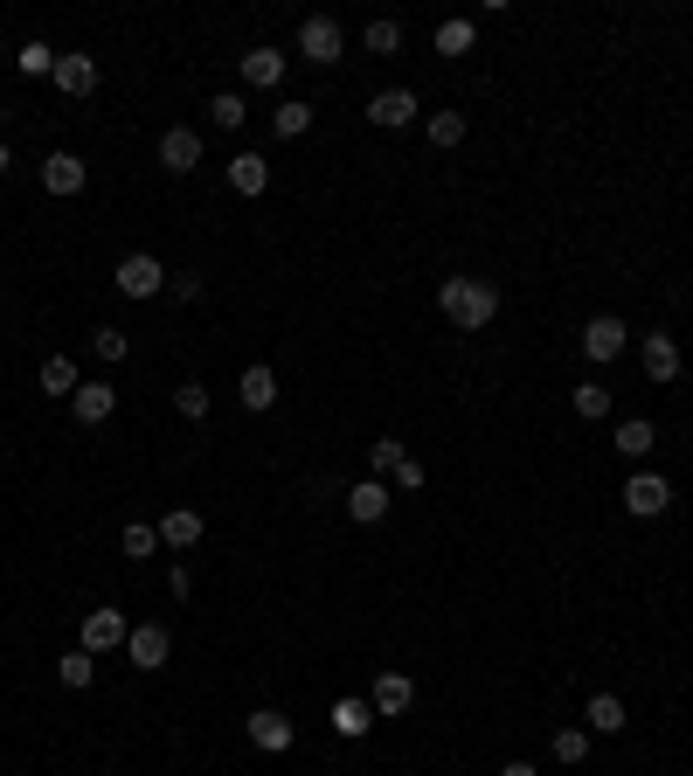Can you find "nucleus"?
<instances>
[{"instance_id": "1", "label": "nucleus", "mask_w": 693, "mask_h": 776, "mask_svg": "<svg viewBox=\"0 0 693 776\" xmlns=\"http://www.w3.org/2000/svg\"><path fill=\"white\" fill-rule=\"evenodd\" d=\"M437 306H444V319H451L458 333H479V327H493V319H499V292L485 285V278H444Z\"/></svg>"}, {"instance_id": "2", "label": "nucleus", "mask_w": 693, "mask_h": 776, "mask_svg": "<svg viewBox=\"0 0 693 776\" xmlns=\"http://www.w3.org/2000/svg\"><path fill=\"white\" fill-rule=\"evenodd\" d=\"M341 49H347V35H341V22H333V14H312V22L298 28V56H306V63L333 70V63H341Z\"/></svg>"}, {"instance_id": "3", "label": "nucleus", "mask_w": 693, "mask_h": 776, "mask_svg": "<svg viewBox=\"0 0 693 776\" xmlns=\"http://www.w3.org/2000/svg\"><path fill=\"white\" fill-rule=\"evenodd\" d=\"M166 652H174V631H166V624H133V638H125V658H133L139 673H160Z\"/></svg>"}, {"instance_id": "4", "label": "nucleus", "mask_w": 693, "mask_h": 776, "mask_svg": "<svg viewBox=\"0 0 693 776\" xmlns=\"http://www.w3.org/2000/svg\"><path fill=\"white\" fill-rule=\"evenodd\" d=\"M672 506V485L659 479V471H639V479H624V514H639V520H659Z\"/></svg>"}, {"instance_id": "5", "label": "nucleus", "mask_w": 693, "mask_h": 776, "mask_svg": "<svg viewBox=\"0 0 693 776\" xmlns=\"http://www.w3.org/2000/svg\"><path fill=\"white\" fill-rule=\"evenodd\" d=\"M125 638H133V624H125V611H84V652H125Z\"/></svg>"}, {"instance_id": "6", "label": "nucleus", "mask_w": 693, "mask_h": 776, "mask_svg": "<svg viewBox=\"0 0 693 776\" xmlns=\"http://www.w3.org/2000/svg\"><path fill=\"white\" fill-rule=\"evenodd\" d=\"M119 292H125V298H160V292H166V271H160V257L133 250V257L119 263Z\"/></svg>"}, {"instance_id": "7", "label": "nucleus", "mask_w": 693, "mask_h": 776, "mask_svg": "<svg viewBox=\"0 0 693 776\" xmlns=\"http://www.w3.org/2000/svg\"><path fill=\"white\" fill-rule=\"evenodd\" d=\"M374 714H382V722H396V714H409L417 707V679L409 673H374Z\"/></svg>"}, {"instance_id": "8", "label": "nucleus", "mask_w": 693, "mask_h": 776, "mask_svg": "<svg viewBox=\"0 0 693 776\" xmlns=\"http://www.w3.org/2000/svg\"><path fill=\"white\" fill-rule=\"evenodd\" d=\"M639 368L652 374V382H680V340H672V333H645L639 340Z\"/></svg>"}, {"instance_id": "9", "label": "nucleus", "mask_w": 693, "mask_h": 776, "mask_svg": "<svg viewBox=\"0 0 693 776\" xmlns=\"http://www.w3.org/2000/svg\"><path fill=\"white\" fill-rule=\"evenodd\" d=\"M417 90H374V98H368V119L374 125H382V132H403L409 119H417Z\"/></svg>"}, {"instance_id": "10", "label": "nucleus", "mask_w": 693, "mask_h": 776, "mask_svg": "<svg viewBox=\"0 0 693 776\" xmlns=\"http://www.w3.org/2000/svg\"><path fill=\"white\" fill-rule=\"evenodd\" d=\"M160 167H166V174H195V167H201V132H187V125L160 132Z\"/></svg>"}, {"instance_id": "11", "label": "nucleus", "mask_w": 693, "mask_h": 776, "mask_svg": "<svg viewBox=\"0 0 693 776\" xmlns=\"http://www.w3.org/2000/svg\"><path fill=\"white\" fill-rule=\"evenodd\" d=\"M583 354H590V361H617V354H624V319L596 312L590 327H583Z\"/></svg>"}, {"instance_id": "12", "label": "nucleus", "mask_w": 693, "mask_h": 776, "mask_svg": "<svg viewBox=\"0 0 693 776\" xmlns=\"http://www.w3.org/2000/svg\"><path fill=\"white\" fill-rule=\"evenodd\" d=\"M55 90H63V98H90V90H98V63H90V56H55Z\"/></svg>"}, {"instance_id": "13", "label": "nucleus", "mask_w": 693, "mask_h": 776, "mask_svg": "<svg viewBox=\"0 0 693 776\" xmlns=\"http://www.w3.org/2000/svg\"><path fill=\"white\" fill-rule=\"evenodd\" d=\"M388 500H396V492H388V479H361L347 492V520H361V527H374L388 514Z\"/></svg>"}, {"instance_id": "14", "label": "nucleus", "mask_w": 693, "mask_h": 776, "mask_svg": "<svg viewBox=\"0 0 693 776\" xmlns=\"http://www.w3.org/2000/svg\"><path fill=\"white\" fill-rule=\"evenodd\" d=\"M84 181H90V167L77 153H49L42 160V187H49V195H84Z\"/></svg>"}, {"instance_id": "15", "label": "nucleus", "mask_w": 693, "mask_h": 776, "mask_svg": "<svg viewBox=\"0 0 693 776\" xmlns=\"http://www.w3.org/2000/svg\"><path fill=\"white\" fill-rule=\"evenodd\" d=\"M236 70H243V84H250V90H277V84H285V49H250Z\"/></svg>"}, {"instance_id": "16", "label": "nucleus", "mask_w": 693, "mask_h": 776, "mask_svg": "<svg viewBox=\"0 0 693 776\" xmlns=\"http://www.w3.org/2000/svg\"><path fill=\"white\" fill-rule=\"evenodd\" d=\"M250 742L264 749V755H285V749H292V722H285L277 707H257V714H250Z\"/></svg>"}, {"instance_id": "17", "label": "nucleus", "mask_w": 693, "mask_h": 776, "mask_svg": "<svg viewBox=\"0 0 693 776\" xmlns=\"http://www.w3.org/2000/svg\"><path fill=\"white\" fill-rule=\"evenodd\" d=\"M326 722H333V735L361 742V735H368L374 722H382V714H374V700H333V714H326Z\"/></svg>"}, {"instance_id": "18", "label": "nucleus", "mask_w": 693, "mask_h": 776, "mask_svg": "<svg viewBox=\"0 0 693 776\" xmlns=\"http://www.w3.org/2000/svg\"><path fill=\"white\" fill-rule=\"evenodd\" d=\"M70 409H77V423H104V416L119 409V389H111V382H84L77 395H70Z\"/></svg>"}, {"instance_id": "19", "label": "nucleus", "mask_w": 693, "mask_h": 776, "mask_svg": "<svg viewBox=\"0 0 693 776\" xmlns=\"http://www.w3.org/2000/svg\"><path fill=\"white\" fill-rule=\"evenodd\" d=\"M230 187H236V195H264V187H271V160L264 153H236L230 160Z\"/></svg>"}, {"instance_id": "20", "label": "nucleus", "mask_w": 693, "mask_h": 776, "mask_svg": "<svg viewBox=\"0 0 693 776\" xmlns=\"http://www.w3.org/2000/svg\"><path fill=\"white\" fill-rule=\"evenodd\" d=\"M236 395H243V409H271V403H277V374H271L264 361H257V368H243Z\"/></svg>"}, {"instance_id": "21", "label": "nucleus", "mask_w": 693, "mask_h": 776, "mask_svg": "<svg viewBox=\"0 0 693 776\" xmlns=\"http://www.w3.org/2000/svg\"><path fill=\"white\" fill-rule=\"evenodd\" d=\"M583 722H590V735H624V700H617V693H596L590 707H583Z\"/></svg>"}, {"instance_id": "22", "label": "nucleus", "mask_w": 693, "mask_h": 776, "mask_svg": "<svg viewBox=\"0 0 693 776\" xmlns=\"http://www.w3.org/2000/svg\"><path fill=\"white\" fill-rule=\"evenodd\" d=\"M160 541L166 547H195L201 541V514H195V506H174V514L160 520Z\"/></svg>"}, {"instance_id": "23", "label": "nucleus", "mask_w": 693, "mask_h": 776, "mask_svg": "<svg viewBox=\"0 0 693 776\" xmlns=\"http://www.w3.org/2000/svg\"><path fill=\"white\" fill-rule=\"evenodd\" d=\"M271 132H277V139H298V132H312V104H306V98H285V104L271 111Z\"/></svg>"}, {"instance_id": "24", "label": "nucleus", "mask_w": 693, "mask_h": 776, "mask_svg": "<svg viewBox=\"0 0 693 776\" xmlns=\"http://www.w3.org/2000/svg\"><path fill=\"white\" fill-rule=\"evenodd\" d=\"M84 382H77V361L70 354H49L42 361V395H77Z\"/></svg>"}, {"instance_id": "25", "label": "nucleus", "mask_w": 693, "mask_h": 776, "mask_svg": "<svg viewBox=\"0 0 693 776\" xmlns=\"http://www.w3.org/2000/svg\"><path fill=\"white\" fill-rule=\"evenodd\" d=\"M55 679H63V687H70V693H84V687H90V679H98V658H90L84 645H77V652H63V666H55Z\"/></svg>"}, {"instance_id": "26", "label": "nucleus", "mask_w": 693, "mask_h": 776, "mask_svg": "<svg viewBox=\"0 0 693 776\" xmlns=\"http://www.w3.org/2000/svg\"><path fill=\"white\" fill-rule=\"evenodd\" d=\"M209 119L222 132H243V119H250V104H243V90H222V98H209Z\"/></svg>"}, {"instance_id": "27", "label": "nucleus", "mask_w": 693, "mask_h": 776, "mask_svg": "<svg viewBox=\"0 0 693 776\" xmlns=\"http://www.w3.org/2000/svg\"><path fill=\"white\" fill-rule=\"evenodd\" d=\"M652 444H659V430H652V423H645V416H631V423H624V430H617V451H624V458H645V451H652Z\"/></svg>"}, {"instance_id": "28", "label": "nucleus", "mask_w": 693, "mask_h": 776, "mask_svg": "<svg viewBox=\"0 0 693 776\" xmlns=\"http://www.w3.org/2000/svg\"><path fill=\"white\" fill-rule=\"evenodd\" d=\"M555 763H590V728H555Z\"/></svg>"}, {"instance_id": "29", "label": "nucleus", "mask_w": 693, "mask_h": 776, "mask_svg": "<svg viewBox=\"0 0 693 776\" xmlns=\"http://www.w3.org/2000/svg\"><path fill=\"white\" fill-rule=\"evenodd\" d=\"M14 70H22V77H55V49H49V42H22Z\"/></svg>"}, {"instance_id": "30", "label": "nucleus", "mask_w": 693, "mask_h": 776, "mask_svg": "<svg viewBox=\"0 0 693 776\" xmlns=\"http://www.w3.org/2000/svg\"><path fill=\"white\" fill-rule=\"evenodd\" d=\"M472 42H479V28L465 22V14H458V22H444V28H437V56H465Z\"/></svg>"}, {"instance_id": "31", "label": "nucleus", "mask_w": 693, "mask_h": 776, "mask_svg": "<svg viewBox=\"0 0 693 776\" xmlns=\"http://www.w3.org/2000/svg\"><path fill=\"white\" fill-rule=\"evenodd\" d=\"M576 416H583V423L610 416V389H604V382H583V389H576Z\"/></svg>"}, {"instance_id": "32", "label": "nucleus", "mask_w": 693, "mask_h": 776, "mask_svg": "<svg viewBox=\"0 0 693 776\" xmlns=\"http://www.w3.org/2000/svg\"><path fill=\"white\" fill-rule=\"evenodd\" d=\"M409 458V451L396 444V438H374V451H368V465H374V479H396V465Z\"/></svg>"}, {"instance_id": "33", "label": "nucleus", "mask_w": 693, "mask_h": 776, "mask_svg": "<svg viewBox=\"0 0 693 776\" xmlns=\"http://www.w3.org/2000/svg\"><path fill=\"white\" fill-rule=\"evenodd\" d=\"M465 139V111H430V146H458Z\"/></svg>"}, {"instance_id": "34", "label": "nucleus", "mask_w": 693, "mask_h": 776, "mask_svg": "<svg viewBox=\"0 0 693 776\" xmlns=\"http://www.w3.org/2000/svg\"><path fill=\"white\" fill-rule=\"evenodd\" d=\"M361 42H368L374 56H396V49H403V28H396V22H368Z\"/></svg>"}, {"instance_id": "35", "label": "nucleus", "mask_w": 693, "mask_h": 776, "mask_svg": "<svg viewBox=\"0 0 693 776\" xmlns=\"http://www.w3.org/2000/svg\"><path fill=\"white\" fill-rule=\"evenodd\" d=\"M153 547H160V527H146V520H133V527H125V555H153Z\"/></svg>"}, {"instance_id": "36", "label": "nucleus", "mask_w": 693, "mask_h": 776, "mask_svg": "<svg viewBox=\"0 0 693 776\" xmlns=\"http://www.w3.org/2000/svg\"><path fill=\"white\" fill-rule=\"evenodd\" d=\"M90 354H98V361H125V333L119 327H98V333H90Z\"/></svg>"}, {"instance_id": "37", "label": "nucleus", "mask_w": 693, "mask_h": 776, "mask_svg": "<svg viewBox=\"0 0 693 776\" xmlns=\"http://www.w3.org/2000/svg\"><path fill=\"white\" fill-rule=\"evenodd\" d=\"M181 416H187V423L209 416V389H201V382H181Z\"/></svg>"}, {"instance_id": "38", "label": "nucleus", "mask_w": 693, "mask_h": 776, "mask_svg": "<svg viewBox=\"0 0 693 776\" xmlns=\"http://www.w3.org/2000/svg\"><path fill=\"white\" fill-rule=\"evenodd\" d=\"M388 485H396V492H423V465H417V458H403V465H396V479H388Z\"/></svg>"}, {"instance_id": "39", "label": "nucleus", "mask_w": 693, "mask_h": 776, "mask_svg": "<svg viewBox=\"0 0 693 776\" xmlns=\"http://www.w3.org/2000/svg\"><path fill=\"white\" fill-rule=\"evenodd\" d=\"M499 776H541L534 763H507V769H499Z\"/></svg>"}, {"instance_id": "40", "label": "nucleus", "mask_w": 693, "mask_h": 776, "mask_svg": "<svg viewBox=\"0 0 693 776\" xmlns=\"http://www.w3.org/2000/svg\"><path fill=\"white\" fill-rule=\"evenodd\" d=\"M8 167H14V153H8V139H0V174H8Z\"/></svg>"}]
</instances>
